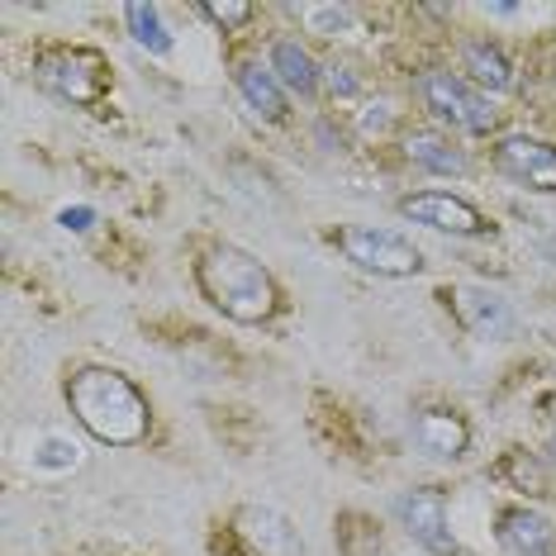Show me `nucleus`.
Here are the masks:
<instances>
[{
  "mask_svg": "<svg viewBox=\"0 0 556 556\" xmlns=\"http://www.w3.org/2000/svg\"><path fill=\"white\" fill-rule=\"evenodd\" d=\"M39 81L62 100H72V105H91L105 91V62H100V53H86V48L53 53L39 62Z\"/></svg>",
  "mask_w": 556,
  "mask_h": 556,
  "instance_id": "6",
  "label": "nucleus"
},
{
  "mask_svg": "<svg viewBox=\"0 0 556 556\" xmlns=\"http://www.w3.org/2000/svg\"><path fill=\"white\" fill-rule=\"evenodd\" d=\"M205 15H210V20H219L224 29H233V24H243V20L252 15V5H243V0H210Z\"/></svg>",
  "mask_w": 556,
  "mask_h": 556,
  "instance_id": "19",
  "label": "nucleus"
},
{
  "mask_svg": "<svg viewBox=\"0 0 556 556\" xmlns=\"http://www.w3.org/2000/svg\"><path fill=\"white\" fill-rule=\"evenodd\" d=\"M328 86H333V96H357V77L348 67H328Z\"/></svg>",
  "mask_w": 556,
  "mask_h": 556,
  "instance_id": "22",
  "label": "nucleus"
},
{
  "mask_svg": "<svg viewBox=\"0 0 556 556\" xmlns=\"http://www.w3.org/2000/svg\"><path fill=\"white\" fill-rule=\"evenodd\" d=\"M352 15H348V10L343 5H324V10H309V29L314 34H328V29H343V24H348Z\"/></svg>",
  "mask_w": 556,
  "mask_h": 556,
  "instance_id": "20",
  "label": "nucleus"
},
{
  "mask_svg": "<svg viewBox=\"0 0 556 556\" xmlns=\"http://www.w3.org/2000/svg\"><path fill=\"white\" fill-rule=\"evenodd\" d=\"M29 462H34V471H72V466L81 462V447L62 433H48V438L34 442Z\"/></svg>",
  "mask_w": 556,
  "mask_h": 556,
  "instance_id": "18",
  "label": "nucleus"
},
{
  "mask_svg": "<svg viewBox=\"0 0 556 556\" xmlns=\"http://www.w3.org/2000/svg\"><path fill=\"white\" fill-rule=\"evenodd\" d=\"M271 72H276V81H281L286 91H295V96H314V86H319L314 58L300 43H290V39L271 48Z\"/></svg>",
  "mask_w": 556,
  "mask_h": 556,
  "instance_id": "15",
  "label": "nucleus"
},
{
  "mask_svg": "<svg viewBox=\"0 0 556 556\" xmlns=\"http://www.w3.org/2000/svg\"><path fill=\"white\" fill-rule=\"evenodd\" d=\"M414 438H419V447L428 452V457H442V462H457L466 452V424L457 419V414H447V409L419 414Z\"/></svg>",
  "mask_w": 556,
  "mask_h": 556,
  "instance_id": "12",
  "label": "nucleus"
},
{
  "mask_svg": "<svg viewBox=\"0 0 556 556\" xmlns=\"http://www.w3.org/2000/svg\"><path fill=\"white\" fill-rule=\"evenodd\" d=\"M58 219H62V229H72V233H86V229H91V224H96V210L77 205V210H62Z\"/></svg>",
  "mask_w": 556,
  "mask_h": 556,
  "instance_id": "21",
  "label": "nucleus"
},
{
  "mask_svg": "<svg viewBox=\"0 0 556 556\" xmlns=\"http://www.w3.org/2000/svg\"><path fill=\"white\" fill-rule=\"evenodd\" d=\"M404 153H409L414 167L438 172V176H462L466 172V157L447 143V138H438V134H409V138H404Z\"/></svg>",
  "mask_w": 556,
  "mask_h": 556,
  "instance_id": "14",
  "label": "nucleus"
},
{
  "mask_svg": "<svg viewBox=\"0 0 556 556\" xmlns=\"http://www.w3.org/2000/svg\"><path fill=\"white\" fill-rule=\"evenodd\" d=\"M200 290L214 309H224L238 324H262L276 314V286L267 267H262L252 252L233 248V243H214L205 257H200Z\"/></svg>",
  "mask_w": 556,
  "mask_h": 556,
  "instance_id": "2",
  "label": "nucleus"
},
{
  "mask_svg": "<svg viewBox=\"0 0 556 556\" xmlns=\"http://www.w3.org/2000/svg\"><path fill=\"white\" fill-rule=\"evenodd\" d=\"M495 162L509 181L528 186V191H556V148L538 143V138H504L495 148Z\"/></svg>",
  "mask_w": 556,
  "mask_h": 556,
  "instance_id": "8",
  "label": "nucleus"
},
{
  "mask_svg": "<svg viewBox=\"0 0 556 556\" xmlns=\"http://www.w3.org/2000/svg\"><path fill=\"white\" fill-rule=\"evenodd\" d=\"M462 62H466V72L485 86V91H509L514 86V72H509V62H504V53L495 43H466Z\"/></svg>",
  "mask_w": 556,
  "mask_h": 556,
  "instance_id": "16",
  "label": "nucleus"
},
{
  "mask_svg": "<svg viewBox=\"0 0 556 556\" xmlns=\"http://www.w3.org/2000/svg\"><path fill=\"white\" fill-rule=\"evenodd\" d=\"M395 514H400L404 533H409L414 542H424L428 552H457V538H452L447 509H442L438 495H428V490H409V495L395 500Z\"/></svg>",
  "mask_w": 556,
  "mask_h": 556,
  "instance_id": "9",
  "label": "nucleus"
},
{
  "mask_svg": "<svg viewBox=\"0 0 556 556\" xmlns=\"http://www.w3.org/2000/svg\"><path fill=\"white\" fill-rule=\"evenodd\" d=\"M124 20H129L134 43H143L153 58H167V53H172V34L162 29L157 5H129V10H124Z\"/></svg>",
  "mask_w": 556,
  "mask_h": 556,
  "instance_id": "17",
  "label": "nucleus"
},
{
  "mask_svg": "<svg viewBox=\"0 0 556 556\" xmlns=\"http://www.w3.org/2000/svg\"><path fill=\"white\" fill-rule=\"evenodd\" d=\"M67 400L86 433L110 442V447H134V442L148 438V400L138 395L129 376L86 366V371L72 376Z\"/></svg>",
  "mask_w": 556,
  "mask_h": 556,
  "instance_id": "1",
  "label": "nucleus"
},
{
  "mask_svg": "<svg viewBox=\"0 0 556 556\" xmlns=\"http://www.w3.org/2000/svg\"><path fill=\"white\" fill-rule=\"evenodd\" d=\"M542 252H547V262L556 267V238H547V248H542Z\"/></svg>",
  "mask_w": 556,
  "mask_h": 556,
  "instance_id": "23",
  "label": "nucleus"
},
{
  "mask_svg": "<svg viewBox=\"0 0 556 556\" xmlns=\"http://www.w3.org/2000/svg\"><path fill=\"white\" fill-rule=\"evenodd\" d=\"M238 91H243V100L257 110L262 119H281L286 115L281 81H276V72L262 67V62H243V67H238Z\"/></svg>",
  "mask_w": 556,
  "mask_h": 556,
  "instance_id": "13",
  "label": "nucleus"
},
{
  "mask_svg": "<svg viewBox=\"0 0 556 556\" xmlns=\"http://www.w3.org/2000/svg\"><path fill=\"white\" fill-rule=\"evenodd\" d=\"M419 91H424L428 110H433L438 119H452V124H462V129H471V134H490L495 129V119H500L495 105H490L485 96H476L462 77H452V72H428V77L419 81Z\"/></svg>",
  "mask_w": 556,
  "mask_h": 556,
  "instance_id": "5",
  "label": "nucleus"
},
{
  "mask_svg": "<svg viewBox=\"0 0 556 556\" xmlns=\"http://www.w3.org/2000/svg\"><path fill=\"white\" fill-rule=\"evenodd\" d=\"M229 538L238 556H305L295 523L271 504H243L229 523Z\"/></svg>",
  "mask_w": 556,
  "mask_h": 556,
  "instance_id": "3",
  "label": "nucleus"
},
{
  "mask_svg": "<svg viewBox=\"0 0 556 556\" xmlns=\"http://www.w3.org/2000/svg\"><path fill=\"white\" fill-rule=\"evenodd\" d=\"M500 542L509 556H556V528L542 514H528V509L504 514Z\"/></svg>",
  "mask_w": 556,
  "mask_h": 556,
  "instance_id": "11",
  "label": "nucleus"
},
{
  "mask_svg": "<svg viewBox=\"0 0 556 556\" xmlns=\"http://www.w3.org/2000/svg\"><path fill=\"white\" fill-rule=\"evenodd\" d=\"M338 243H343L348 262H357L362 271L376 276H419L424 267V252L390 229H343Z\"/></svg>",
  "mask_w": 556,
  "mask_h": 556,
  "instance_id": "4",
  "label": "nucleus"
},
{
  "mask_svg": "<svg viewBox=\"0 0 556 556\" xmlns=\"http://www.w3.org/2000/svg\"><path fill=\"white\" fill-rule=\"evenodd\" d=\"M552 462H556V438H552Z\"/></svg>",
  "mask_w": 556,
  "mask_h": 556,
  "instance_id": "24",
  "label": "nucleus"
},
{
  "mask_svg": "<svg viewBox=\"0 0 556 556\" xmlns=\"http://www.w3.org/2000/svg\"><path fill=\"white\" fill-rule=\"evenodd\" d=\"M457 319L466 324V333L485 338H509L514 333V309L500 290H485V286H457Z\"/></svg>",
  "mask_w": 556,
  "mask_h": 556,
  "instance_id": "10",
  "label": "nucleus"
},
{
  "mask_svg": "<svg viewBox=\"0 0 556 556\" xmlns=\"http://www.w3.org/2000/svg\"><path fill=\"white\" fill-rule=\"evenodd\" d=\"M400 214H404V219H414V224H424V229L462 233V238H471V233L485 229V214H480L471 200L447 195V191H424V195L400 200Z\"/></svg>",
  "mask_w": 556,
  "mask_h": 556,
  "instance_id": "7",
  "label": "nucleus"
}]
</instances>
